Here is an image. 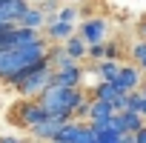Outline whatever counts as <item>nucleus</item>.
<instances>
[{"mask_svg": "<svg viewBox=\"0 0 146 143\" xmlns=\"http://www.w3.org/2000/svg\"><path fill=\"white\" fill-rule=\"evenodd\" d=\"M135 143H146V126H143V129L135 134Z\"/></svg>", "mask_w": 146, "mask_h": 143, "instance_id": "obj_21", "label": "nucleus"}, {"mask_svg": "<svg viewBox=\"0 0 146 143\" xmlns=\"http://www.w3.org/2000/svg\"><path fill=\"white\" fill-rule=\"evenodd\" d=\"M137 29H140V34H143V37H146V17H143V20H140V26H137Z\"/></svg>", "mask_w": 146, "mask_h": 143, "instance_id": "obj_22", "label": "nucleus"}, {"mask_svg": "<svg viewBox=\"0 0 146 143\" xmlns=\"http://www.w3.org/2000/svg\"><path fill=\"white\" fill-rule=\"evenodd\" d=\"M46 23H49V20H46V15H43L37 6H29V12H26V15L17 20V26H20V29H32V32H40V29H46Z\"/></svg>", "mask_w": 146, "mask_h": 143, "instance_id": "obj_8", "label": "nucleus"}, {"mask_svg": "<svg viewBox=\"0 0 146 143\" xmlns=\"http://www.w3.org/2000/svg\"><path fill=\"white\" fill-rule=\"evenodd\" d=\"M66 123H72V120H66V117H46L40 126L29 129V134H32L35 140H40V143H54V137L60 134V129H63Z\"/></svg>", "mask_w": 146, "mask_h": 143, "instance_id": "obj_5", "label": "nucleus"}, {"mask_svg": "<svg viewBox=\"0 0 146 143\" xmlns=\"http://www.w3.org/2000/svg\"><path fill=\"white\" fill-rule=\"evenodd\" d=\"M117 54H120L117 43H106V60H117Z\"/></svg>", "mask_w": 146, "mask_h": 143, "instance_id": "obj_19", "label": "nucleus"}, {"mask_svg": "<svg viewBox=\"0 0 146 143\" xmlns=\"http://www.w3.org/2000/svg\"><path fill=\"white\" fill-rule=\"evenodd\" d=\"M46 63H49L54 72H63V69H72V66H78V60H75V57H69L66 46H49Z\"/></svg>", "mask_w": 146, "mask_h": 143, "instance_id": "obj_7", "label": "nucleus"}, {"mask_svg": "<svg viewBox=\"0 0 146 143\" xmlns=\"http://www.w3.org/2000/svg\"><path fill=\"white\" fill-rule=\"evenodd\" d=\"M140 92H143V97H146V83H143V89H140Z\"/></svg>", "mask_w": 146, "mask_h": 143, "instance_id": "obj_23", "label": "nucleus"}, {"mask_svg": "<svg viewBox=\"0 0 146 143\" xmlns=\"http://www.w3.org/2000/svg\"><path fill=\"white\" fill-rule=\"evenodd\" d=\"M143 77H146V72H143Z\"/></svg>", "mask_w": 146, "mask_h": 143, "instance_id": "obj_25", "label": "nucleus"}, {"mask_svg": "<svg viewBox=\"0 0 146 143\" xmlns=\"http://www.w3.org/2000/svg\"><path fill=\"white\" fill-rule=\"evenodd\" d=\"M43 32H46V40H49L52 46H63L69 37H75V26H69V23H60V20L49 23Z\"/></svg>", "mask_w": 146, "mask_h": 143, "instance_id": "obj_6", "label": "nucleus"}, {"mask_svg": "<svg viewBox=\"0 0 146 143\" xmlns=\"http://www.w3.org/2000/svg\"><path fill=\"white\" fill-rule=\"evenodd\" d=\"M126 100H129L126 112H135V115H140V117H143V112H146V97H143V92L137 89V92H132Z\"/></svg>", "mask_w": 146, "mask_h": 143, "instance_id": "obj_14", "label": "nucleus"}, {"mask_svg": "<svg viewBox=\"0 0 146 143\" xmlns=\"http://www.w3.org/2000/svg\"><path fill=\"white\" fill-rule=\"evenodd\" d=\"M95 69H98V75H100L103 83H115L123 66H120L117 60H103V63H95Z\"/></svg>", "mask_w": 146, "mask_h": 143, "instance_id": "obj_9", "label": "nucleus"}, {"mask_svg": "<svg viewBox=\"0 0 146 143\" xmlns=\"http://www.w3.org/2000/svg\"><path fill=\"white\" fill-rule=\"evenodd\" d=\"M132 60H135V66H137V69L146 63V40H140V43H135V46H132Z\"/></svg>", "mask_w": 146, "mask_h": 143, "instance_id": "obj_16", "label": "nucleus"}, {"mask_svg": "<svg viewBox=\"0 0 146 143\" xmlns=\"http://www.w3.org/2000/svg\"><path fill=\"white\" fill-rule=\"evenodd\" d=\"M140 72H146V63H143V66H140Z\"/></svg>", "mask_w": 146, "mask_h": 143, "instance_id": "obj_24", "label": "nucleus"}, {"mask_svg": "<svg viewBox=\"0 0 146 143\" xmlns=\"http://www.w3.org/2000/svg\"><path fill=\"white\" fill-rule=\"evenodd\" d=\"M78 34L83 37L86 46H103L106 43V34H109V23H106V17H86L80 23V32Z\"/></svg>", "mask_w": 146, "mask_h": 143, "instance_id": "obj_3", "label": "nucleus"}, {"mask_svg": "<svg viewBox=\"0 0 146 143\" xmlns=\"http://www.w3.org/2000/svg\"><path fill=\"white\" fill-rule=\"evenodd\" d=\"M63 46H66V52H69V57H75L78 63H80L83 57H89V46L83 43V37H80V34H75V37H69V40H66Z\"/></svg>", "mask_w": 146, "mask_h": 143, "instance_id": "obj_10", "label": "nucleus"}, {"mask_svg": "<svg viewBox=\"0 0 146 143\" xmlns=\"http://www.w3.org/2000/svg\"><path fill=\"white\" fill-rule=\"evenodd\" d=\"M92 97H95V100H106V103H115V100L120 97V92H117V86H115V83H98V86L92 89Z\"/></svg>", "mask_w": 146, "mask_h": 143, "instance_id": "obj_11", "label": "nucleus"}, {"mask_svg": "<svg viewBox=\"0 0 146 143\" xmlns=\"http://www.w3.org/2000/svg\"><path fill=\"white\" fill-rule=\"evenodd\" d=\"M89 60L103 63V60H106V43H103V46H89Z\"/></svg>", "mask_w": 146, "mask_h": 143, "instance_id": "obj_17", "label": "nucleus"}, {"mask_svg": "<svg viewBox=\"0 0 146 143\" xmlns=\"http://www.w3.org/2000/svg\"><path fill=\"white\" fill-rule=\"evenodd\" d=\"M80 129H83V123H78V120L66 123V126L60 129V134L54 137V143H78V137H80Z\"/></svg>", "mask_w": 146, "mask_h": 143, "instance_id": "obj_13", "label": "nucleus"}, {"mask_svg": "<svg viewBox=\"0 0 146 143\" xmlns=\"http://www.w3.org/2000/svg\"><path fill=\"white\" fill-rule=\"evenodd\" d=\"M52 83H54V69H52L49 63H43L40 69H35L32 75H26V77L15 86V92L20 95V100H37Z\"/></svg>", "mask_w": 146, "mask_h": 143, "instance_id": "obj_1", "label": "nucleus"}, {"mask_svg": "<svg viewBox=\"0 0 146 143\" xmlns=\"http://www.w3.org/2000/svg\"><path fill=\"white\" fill-rule=\"evenodd\" d=\"M123 134H115V132H100L98 134V143H120Z\"/></svg>", "mask_w": 146, "mask_h": 143, "instance_id": "obj_18", "label": "nucleus"}, {"mask_svg": "<svg viewBox=\"0 0 146 143\" xmlns=\"http://www.w3.org/2000/svg\"><path fill=\"white\" fill-rule=\"evenodd\" d=\"M78 17H80V6H75V3H69V6H63V9L57 12V20H60V23H69V26H75Z\"/></svg>", "mask_w": 146, "mask_h": 143, "instance_id": "obj_15", "label": "nucleus"}, {"mask_svg": "<svg viewBox=\"0 0 146 143\" xmlns=\"http://www.w3.org/2000/svg\"><path fill=\"white\" fill-rule=\"evenodd\" d=\"M120 123H123V134H137L146 126V120L140 115H135V112H123L120 115Z\"/></svg>", "mask_w": 146, "mask_h": 143, "instance_id": "obj_12", "label": "nucleus"}, {"mask_svg": "<svg viewBox=\"0 0 146 143\" xmlns=\"http://www.w3.org/2000/svg\"><path fill=\"white\" fill-rule=\"evenodd\" d=\"M0 143H23V140H17V137H12V134H0Z\"/></svg>", "mask_w": 146, "mask_h": 143, "instance_id": "obj_20", "label": "nucleus"}, {"mask_svg": "<svg viewBox=\"0 0 146 143\" xmlns=\"http://www.w3.org/2000/svg\"><path fill=\"white\" fill-rule=\"evenodd\" d=\"M115 86H117L120 95H132V92L143 89V72H140L135 63H132V66H123L120 75H117V80H115Z\"/></svg>", "mask_w": 146, "mask_h": 143, "instance_id": "obj_4", "label": "nucleus"}, {"mask_svg": "<svg viewBox=\"0 0 146 143\" xmlns=\"http://www.w3.org/2000/svg\"><path fill=\"white\" fill-rule=\"evenodd\" d=\"M46 117H49V115H46V109L40 106V100H20V103L15 106L12 123H17V126H23V129H35V126H40Z\"/></svg>", "mask_w": 146, "mask_h": 143, "instance_id": "obj_2", "label": "nucleus"}]
</instances>
